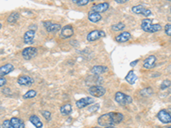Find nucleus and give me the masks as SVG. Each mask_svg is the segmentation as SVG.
<instances>
[{
    "mask_svg": "<svg viewBox=\"0 0 171 128\" xmlns=\"http://www.w3.org/2000/svg\"><path fill=\"white\" fill-rule=\"evenodd\" d=\"M124 120V115L119 112H109L103 114L98 119V124L100 126H109L120 124Z\"/></svg>",
    "mask_w": 171,
    "mask_h": 128,
    "instance_id": "f257e3e1",
    "label": "nucleus"
},
{
    "mask_svg": "<svg viewBox=\"0 0 171 128\" xmlns=\"http://www.w3.org/2000/svg\"><path fill=\"white\" fill-rule=\"evenodd\" d=\"M140 27H141L143 31H145L146 32H151V33L159 32L163 28L160 24H158V23L153 24L152 20L148 19V18H145V19H143L141 21Z\"/></svg>",
    "mask_w": 171,
    "mask_h": 128,
    "instance_id": "f03ea898",
    "label": "nucleus"
},
{
    "mask_svg": "<svg viewBox=\"0 0 171 128\" xmlns=\"http://www.w3.org/2000/svg\"><path fill=\"white\" fill-rule=\"evenodd\" d=\"M115 100L116 102L122 106L128 105L132 103L133 98L128 95H127L125 93L122 92V91H117L115 94Z\"/></svg>",
    "mask_w": 171,
    "mask_h": 128,
    "instance_id": "7ed1b4c3",
    "label": "nucleus"
},
{
    "mask_svg": "<svg viewBox=\"0 0 171 128\" xmlns=\"http://www.w3.org/2000/svg\"><path fill=\"white\" fill-rule=\"evenodd\" d=\"M106 36V32L103 30H98V29H95L93 30L87 35V40L89 42L96 41L98 39L101 38H104Z\"/></svg>",
    "mask_w": 171,
    "mask_h": 128,
    "instance_id": "20e7f679",
    "label": "nucleus"
},
{
    "mask_svg": "<svg viewBox=\"0 0 171 128\" xmlns=\"http://www.w3.org/2000/svg\"><path fill=\"white\" fill-rule=\"evenodd\" d=\"M88 92L94 97H101L106 93V90L101 86H92L88 89Z\"/></svg>",
    "mask_w": 171,
    "mask_h": 128,
    "instance_id": "39448f33",
    "label": "nucleus"
},
{
    "mask_svg": "<svg viewBox=\"0 0 171 128\" xmlns=\"http://www.w3.org/2000/svg\"><path fill=\"white\" fill-rule=\"evenodd\" d=\"M38 53V49L33 46H29L24 48L22 51V56L25 60H31L35 57Z\"/></svg>",
    "mask_w": 171,
    "mask_h": 128,
    "instance_id": "423d86ee",
    "label": "nucleus"
},
{
    "mask_svg": "<svg viewBox=\"0 0 171 128\" xmlns=\"http://www.w3.org/2000/svg\"><path fill=\"white\" fill-rule=\"evenodd\" d=\"M158 119L163 124H169L171 123V115L166 109H161L158 113Z\"/></svg>",
    "mask_w": 171,
    "mask_h": 128,
    "instance_id": "0eeeda50",
    "label": "nucleus"
},
{
    "mask_svg": "<svg viewBox=\"0 0 171 128\" xmlns=\"http://www.w3.org/2000/svg\"><path fill=\"white\" fill-rule=\"evenodd\" d=\"M43 26L45 28V30L48 32H52V33H54V32H58L59 30H61V25L58 24V23H53L52 22H43Z\"/></svg>",
    "mask_w": 171,
    "mask_h": 128,
    "instance_id": "6e6552de",
    "label": "nucleus"
},
{
    "mask_svg": "<svg viewBox=\"0 0 171 128\" xmlns=\"http://www.w3.org/2000/svg\"><path fill=\"white\" fill-rule=\"evenodd\" d=\"M133 13H134L136 15H142L144 16H149L152 15V11L149 9H146L143 5H135V6L132 7L131 9Z\"/></svg>",
    "mask_w": 171,
    "mask_h": 128,
    "instance_id": "1a4fd4ad",
    "label": "nucleus"
},
{
    "mask_svg": "<svg viewBox=\"0 0 171 128\" xmlns=\"http://www.w3.org/2000/svg\"><path fill=\"white\" fill-rule=\"evenodd\" d=\"M94 102V99L91 96H86V97H82L81 99H79L75 102V105L78 109H83L86 108L87 106L93 104Z\"/></svg>",
    "mask_w": 171,
    "mask_h": 128,
    "instance_id": "9d476101",
    "label": "nucleus"
},
{
    "mask_svg": "<svg viewBox=\"0 0 171 128\" xmlns=\"http://www.w3.org/2000/svg\"><path fill=\"white\" fill-rule=\"evenodd\" d=\"M17 83L22 86H29L34 83V80L28 75H22L17 79Z\"/></svg>",
    "mask_w": 171,
    "mask_h": 128,
    "instance_id": "9b49d317",
    "label": "nucleus"
},
{
    "mask_svg": "<svg viewBox=\"0 0 171 128\" xmlns=\"http://www.w3.org/2000/svg\"><path fill=\"white\" fill-rule=\"evenodd\" d=\"M110 7V4L108 2H103V3H97V4H94L91 8V11H93V12L98 13H103L105 12Z\"/></svg>",
    "mask_w": 171,
    "mask_h": 128,
    "instance_id": "f8f14e48",
    "label": "nucleus"
},
{
    "mask_svg": "<svg viewBox=\"0 0 171 128\" xmlns=\"http://www.w3.org/2000/svg\"><path fill=\"white\" fill-rule=\"evenodd\" d=\"M157 57L154 55H151L148 57L145 58L143 62V67L145 69H152V67H155Z\"/></svg>",
    "mask_w": 171,
    "mask_h": 128,
    "instance_id": "ddd939ff",
    "label": "nucleus"
},
{
    "mask_svg": "<svg viewBox=\"0 0 171 128\" xmlns=\"http://www.w3.org/2000/svg\"><path fill=\"white\" fill-rule=\"evenodd\" d=\"M74 34V28L71 25H66L61 29L60 35L63 38H71Z\"/></svg>",
    "mask_w": 171,
    "mask_h": 128,
    "instance_id": "4468645a",
    "label": "nucleus"
},
{
    "mask_svg": "<svg viewBox=\"0 0 171 128\" xmlns=\"http://www.w3.org/2000/svg\"><path fill=\"white\" fill-rule=\"evenodd\" d=\"M34 37H35V30H28L23 36V42L27 44V45H32L34 40Z\"/></svg>",
    "mask_w": 171,
    "mask_h": 128,
    "instance_id": "2eb2a0df",
    "label": "nucleus"
},
{
    "mask_svg": "<svg viewBox=\"0 0 171 128\" xmlns=\"http://www.w3.org/2000/svg\"><path fill=\"white\" fill-rule=\"evenodd\" d=\"M15 69V67H14L13 64L11 63H6L4 64L3 66L0 67V76L3 77L9 74L10 73H11L12 71Z\"/></svg>",
    "mask_w": 171,
    "mask_h": 128,
    "instance_id": "dca6fc26",
    "label": "nucleus"
},
{
    "mask_svg": "<svg viewBox=\"0 0 171 128\" xmlns=\"http://www.w3.org/2000/svg\"><path fill=\"white\" fill-rule=\"evenodd\" d=\"M132 35L129 32H123L120 33L119 35H117L116 37V41L117 43H125V42H128L131 38Z\"/></svg>",
    "mask_w": 171,
    "mask_h": 128,
    "instance_id": "f3484780",
    "label": "nucleus"
},
{
    "mask_svg": "<svg viewBox=\"0 0 171 128\" xmlns=\"http://www.w3.org/2000/svg\"><path fill=\"white\" fill-rule=\"evenodd\" d=\"M108 71V67L105 66H102V65H97V66H94L92 69L91 72L92 74H95V75H100V74H103L104 73H106Z\"/></svg>",
    "mask_w": 171,
    "mask_h": 128,
    "instance_id": "a211bd4d",
    "label": "nucleus"
},
{
    "mask_svg": "<svg viewBox=\"0 0 171 128\" xmlns=\"http://www.w3.org/2000/svg\"><path fill=\"white\" fill-rule=\"evenodd\" d=\"M72 111H73V108H72V105L69 102L64 103L60 108V112L63 115H69L72 113Z\"/></svg>",
    "mask_w": 171,
    "mask_h": 128,
    "instance_id": "6ab92c4d",
    "label": "nucleus"
},
{
    "mask_svg": "<svg viewBox=\"0 0 171 128\" xmlns=\"http://www.w3.org/2000/svg\"><path fill=\"white\" fill-rule=\"evenodd\" d=\"M102 19V16L100 15V13L93 12V11H91L88 13V20L90 21L91 22H98L99 21Z\"/></svg>",
    "mask_w": 171,
    "mask_h": 128,
    "instance_id": "aec40b11",
    "label": "nucleus"
},
{
    "mask_svg": "<svg viewBox=\"0 0 171 128\" xmlns=\"http://www.w3.org/2000/svg\"><path fill=\"white\" fill-rule=\"evenodd\" d=\"M29 121L32 123L33 125L36 128H42L43 127V123L40 121V119L37 116V115H31L29 117Z\"/></svg>",
    "mask_w": 171,
    "mask_h": 128,
    "instance_id": "412c9836",
    "label": "nucleus"
},
{
    "mask_svg": "<svg viewBox=\"0 0 171 128\" xmlns=\"http://www.w3.org/2000/svg\"><path fill=\"white\" fill-rule=\"evenodd\" d=\"M10 121L15 128H25V124L22 119L17 118V117H12L10 119Z\"/></svg>",
    "mask_w": 171,
    "mask_h": 128,
    "instance_id": "4be33fe9",
    "label": "nucleus"
},
{
    "mask_svg": "<svg viewBox=\"0 0 171 128\" xmlns=\"http://www.w3.org/2000/svg\"><path fill=\"white\" fill-rule=\"evenodd\" d=\"M125 80H127V82L130 85H134L136 82V80H137V76H136V74H134V72L133 70H130L127 74L126 78H125Z\"/></svg>",
    "mask_w": 171,
    "mask_h": 128,
    "instance_id": "5701e85b",
    "label": "nucleus"
},
{
    "mask_svg": "<svg viewBox=\"0 0 171 128\" xmlns=\"http://www.w3.org/2000/svg\"><path fill=\"white\" fill-rule=\"evenodd\" d=\"M20 15L19 13L17 12H12L10 16H8L7 18V22L10 23V24H14L17 22V20L19 19Z\"/></svg>",
    "mask_w": 171,
    "mask_h": 128,
    "instance_id": "b1692460",
    "label": "nucleus"
},
{
    "mask_svg": "<svg viewBox=\"0 0 171 128\" xmlns=\"http://www.w3.org/2000/svg\"><path fill=\"white\" fill-rule=\"evenodd\" d=\"M37 96V91L35 90H29L23 96V99H31Z\"/></svg>",
    "mask_w": 171,
    "mask_h": 128,
    "instance_id": "393cba45",
    "label": "nucleus"
},
{
    "mask_svg": "<svg viewBox=\"0 0 171 128\" xmlns=\"http://www.w3.org/2000/svg\"><path fill=\"white\" fill-rule=\"evenodd\" d=\"M125 28V24L123 22H117L116 24L111 26V29L115 31V32H117V31H122L123 29Z\"/></svg>",
    "mask_w": 171,
    "mask_h": 128,
    "instance_id": "a878e982",
    "label": "nucleus"
},
{
    "mask_svg": "<svg viewBox=\"0 0 171 128\" xmlns=\"http://www.w3.org/2000/svg\"><path fill=\"white\" fill-rule=\"evenodd\" d=\"M41 115H42L43 117H44L46 121H48L52 120V114H51V112L48 111V110H42V111H41Z\"/></svg>",
    "mask_w": 171,
    "mask_h": 128,
    "instance_id": "bb28decb",
    "label": "nucleus"
},
{
    "mask_svg": "<svg viewBox=\"0 0 171 128\" xmlns=\"http://www.w3.org/2000/svg\"><path fill=\"white\" fill-rule=\"evenodd\" d=\"M171 86V81L168 80H163L161 83V86H160V89L161 90H165L168 88V87Z\"/></svg>",
    "mask_w": 171,
    "mask_h": 128,
    "instance_id": "cd10ccee",
    "label": "nucleus"
},
{
    "mask_svg": "<svg viewBox=\"0 0 171 128\" xmlns=\"http://www.w3.org/2000/svg\"><path fill=\"white\" fill-rule=\"evenodd\" d=\"M2 127L3 128H15L14 126L12 125V123L10 121V120H5L3 121V123H2Z\"/></svg>",
    "mask_w": 171,
    "mask_h": 128,
    "instance_id": "c85d7f7f",
    "label": "nucleus"
},
{
    "mask_svg": "<svg viewBox=\"0 0 171 128\" xmlns=\"http://www.w3.org/2000/svg\"><path fill=\"white\" fill-rule=\"evenodd\" d=\"M152 93V88H150V87H148V88H145V89L142 90V91H140V94L144 96H150Z\"/></svg>",
    "mask_w": 171,
    "mask_h": 128,
    "instance_id": "c756f323",
    "label": "nucleus"
},
{
    "mask_svg": "<svg viewBox=\"0 0 171 128\" xmlns=\"http://www.w3.org/2000/svg\"><path fill=\"white\" fill-rule=\"evenodd\" d=\"M164 32L167 35L171 37V23H168V24L165 25Z\"/></svg>",
    "mask_w": 171,
    "mask_h": 128,
    "instance_id": "7c9ffc66",
    "label": "nucleus"
},
{
    "mask_svg": "<svg viewBox=\"0 0 171 128\" xmlns=\"http://www.w3.org/2000/svg\"><path fill=\"white\" fill-rule=\"evenodd\" d=\"M89 3H91V0H81L77 3V5H79V6H85V5H87Z\"/></svg>",
    "mask_w": 171,
    "mask_h": 128,
    "instance_id": "2f4dec72",
    "label": "nucleus"
},
{
    "mask_svg": "<svg viewBox=\"0 0 171 128\" xmlns=\"http://www.w3.org/2000/svg\"><path fill=\"white\" fill-rule=\"evenodd\" d=\"M5 84H6V80H5V78L1 77V78H0V86L3 87Z\"/></svg>",
    "mask_w": 171,
    "mask_h": 128,
    "instance_id": "473e14b6",
    "label": "nucleus"
},
{
    "mask_svg": "<svg viewBox=\"0 0 171 128\" xmlns=\"http://www.w3.org/2000/svg\"><path fill=\"white\" fill-rule=\"evenodd\" d=\"M10 91L9 88H3V90H2V92L3 93V94H5V95H10Z\"/></svg>",
    "mask_w": 171,
    "mask_h": 128,
    "instance_id": "72a5a7b5",
    "label": "nucleus"
},
{
    "mask_svg": "<svg viewBox=\"0 0 171 128\" xmlns=\"http://www.w3.org/2000/svg\"><path fill=\"white\" fill-rule=\"evenodd\" d=\"M139 62V59H137V60H135V61H133V62H130V66H131V67H134V66L137 65V63H138Z\"/></svg>",
    "mask_w": 171,
    "mask_h": 128,
    "instance_id": "f704fd0d",
    "label": "nucleus"
},
{
    "mask_svg": "<svg viewBox=\"0 0 171 128\" xmlns=\"http://www.w3.org/2000/svg\"><path fill=\"white\" fill-rule=\"evenodd\" d=\"M115 1H116V2L117 3H120V4H123V3H127V2H128V0H115Z\"/></svg>",
    "mask_w": 171,
    "mask_h": 128,
    "instance_id": "c9c22d12",
    "label": "nucleus"
},
{
    "mask_svg": "<svg viewBox=\"0 0 171 128\" xmlns=\"http://www.w3.org/2000/svg\"><path fill=\"white\" fill-rule=\"evenodd\" d=\"M71 1H72V3H75V4H77V3H79V2H80L81 0H71Z\"/></svg>",
    "mask_w": 171,
    "mask_h": 128,
    "instance_id": "e433bc0d",
    "label": "nucleus"
},
{
    "mask_svg": "<svg viewBox=\"0 0 171 128\" xmlns=\"http://www.w3.org/2000/svg\"><path fill=\"white\" fill-rule=\"evenodd\" d=\"M104 128H116V127H115V126H105Z\"/></svg>",
    "mask_w": 171,
    "mask_h": 128,
    "instance_id": "4c0bfd02",
    "label": "nucleus"
},
{
    "mask_svg": "<svg viewBox=\"0 0 171 128\" xmlns=\"http://www.w3.org/2000/svg\"><path fill=\"white\" fill-rule=\"evenodd\" d=\"M93 128H102V127H98V126H95V127H93Z\"/></svg>",
    "mask_w": 171,
    "mask_h": 128,
    "instance_id": "58836bf2",
    "label": "nucleus"
},
{
    "mask_svg": "<svg viewBox=\"0 0 171 128\" xmlns=\"http://www.w3.org/2000/svg\"><path fill=\"white\" fill-rule=\"evenodd\" d=\"M168 128H171V126H168Z\"/></svg>",
    "mask_w": 171,
    "mask_h": 128,
    "instance_id": "ea45409f",
    "label": "nucleus"
},
{
    "mask_svg": "<svg viewBox=\"0 0 171 128\" xmlns=\"http://www.w3.org/2000/svg\"><path fill=\"white\" fill-rule=\"evenodd\" d=\"M170 10V13H171V7H170V10Z\"/></svg>",
    "mask_w": 171,
    "mask_h": 128,
    "instance_id": "a19ab883",
    "label": "nucleus"
},
{
    "mask_svg": "<svg viewBox=\"0 0 171 128\" xmlns=\"http://www.w3.org/2000/svg\"><path fill=\"white\" fill-rule=\"evenodd\" d=\"M168 1H170V2H171V0H168Z\"/></svg>",
    "mask_w": 171,
    "mask_h": 128,
    "instance_id": "79ce46f5",
    "label": "nucleus"
},
{
    "mask_svg": "<svg viewBox=\"0 0 171 128\" xmlns=\"http://www.w3.org/2000/svg\"><path fill=\"white\" fill-rule=\"evenodd\" d=\"M1 128H3V127H2V126H1Z\"/></svg>",
    "mask_w": 171,
    "mask_h": 128,
    "instance_id": "37998d69",
    "label": "nucleus"
}]
</instances>
